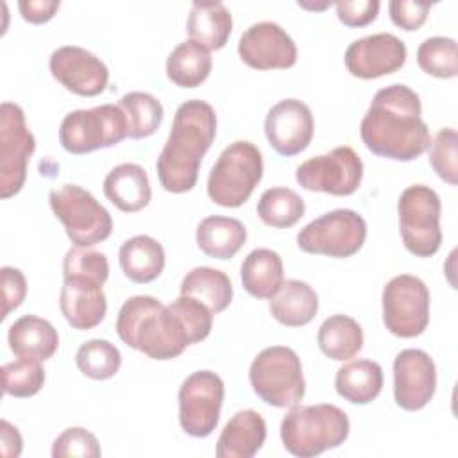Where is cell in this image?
<instances>
[{
	"label": "cell",
	"mask_w": 458,
	"mask_h": 458,
	"mask_svg": "<svg viewBox=\"0 0 458 458\" xmlns=\"http://www.w3.org/2000/svg\"><path fill=\"white\" fill-rule=\"evenodd\" d=\"M360 136L379 157L413 161L422 156L429 148L431 134L422 120L419 95L406 84L381 88L360 123Z\"/></svg>",
	"instance_id": "6da1fadb"
},
{
	"label": "cell",
	"mask_w": 458,
	"mask_h": 458,
	"mask_svg": "<svg viewBox=\"0 0 458 458\" xmlns=\"http://www.w3.org/2000/svg\"><path fill=\"white\" fill-rule=\"evenodd\" d=\"M216 134L215 109L199 98L182 102L172 122L166 143L157 157L159 184L170 193L193 190L204 154Z\"/></svg>",
	"instance_id": "7a4b0ae2"
},
{
	"label": "cell",
	"mask_w": 458,
	"mask_h": 458,
	"mask_svg": "<svg viewBox=\"0 0 458 458\" xmlns=\"http://www.w3.org/2000/svg\"><path fill=\"white\" fill-rule=\"evenodd\" d=\"M116 333L123 344L152 360L177 358L190 345L179 318L152 295H134L122 304Z\"/></svg>",
	"instance_id": "3957f363"
},
{
	"label": "cell",
	"mask_w": 458,
	"mask_h": 458,
	"mask_svg": "<svg viewBox=\"0 0 458 458\" xmlns=\"http://www.w3.org/2000/svg\"><path fill=\"white\" fill-rule=\"evenodd\" d=\"M349 429L347 413L335 404H295L281 420V440L290 454L311 458L342 445Z\"/></svg>",
	"instance_id": "277c9868"
},
{
	"label": "cell",
	"mask_w": 458,
	"mask_h": 458,
	"mask_svg": "<svg viewBox=\"0 0 458 458\" xmlns=\"http://www.w3.org/2000/svg\"><path fill=\"white\" fill-rule=\"evenodd\" d=\"M263 177V156L259 148L238 140L222 150L208 177L209 199L224 208H240L249 200Z\"/></svg>",
	"instance_id": "5b68a950"
},
{
	"label": "cell",
	"mask_w": 458,
	"mask_h": 458,
	"mask_svg": "<svg viewBox=\"0 0 458 458\" xmlns=\"http://www.w3.org/2000/svg\"><path fill=\"white\" fill-rule=\"evenodd\" d=\"M249 379L254 394L276 408L299 404L306 392L301 358L284 345L263 349L250 363Z\"/></svg>",
	"instance_id": "8992f818"
},
{
	"label": "cell",
	"mask_w": 458,
	"mask_h": 458,
	"mask_svg": "<svg viewBox=\"0 0 458 458\" xmlns=\"http://www.w3.org/2000/svg\"><path fill=\"white\" fill-rule=\"evenodd\" d=\"M48 202L77 247H93L109 238L113 218L88 190L77 184H63L48 193Z\"/></svg>",
	"instance_id": "52a82bcc"
},
{
	"label": "cell",
	"mask_w": 458,
	"mask_h": 458,
	"mask_svg": "<svg viewBox=\"0 0 458 458\" xmlns=\"http://www.w3.org/2000/svg\"><path fill=\"white\" fill-rule=\"evenodd\" d=\"M442 204L438 193L426 184L408 186L397 200L399 231L404 247L417 258H429L442 243Z\"/></svg>",
	"instance_id": "ba28073f"
},
{
	"label": "cell",
	"mask_w": 458,
	"mask_h": 458,
	"mask_svg": "<svg viewBox=\"0 0 458 458\" xmlns=\"http://www.w3.org/2000/svg\"><path fill=\"white\" fill-rule=\"evenodd\" d=\"M123 138H127V120L114 104L72 111L59 127V143L75 156L118 145Z\"/></svg>",
	"instance_id": "9c48e42d"
},
{
	"label": "cell",
	"mask_w": 458,
	"mask_h": 458,
	"mask_svg": "<svg viewBox=\"0 0 458 458\" xmlns=\"http://www.w3.org/2000/svg\"><path fill=\"white\" fill-rule=\"evenodd\" d=\"M367 222L352 209H333L306 224L297 234V245L308 254L351 258L365 243Z\"/></svg>",
	"instance_id": "30bf717a"
},
{
	"label": "cell",
	"mask_w": 458,
	"mask_h": 458,
	"mask_svg": "<svg viewBox=\"0 0 458 458\" xmlns=\"http://www.w3.org/2000/svg\"><path fill=\"white\" fill-rule=\"evenodd\" d=\"M383 324L399 338H413L429 324V290L411 274L392 277L383 288Z\"/></svg>",
	"instance_id": "8fae6325"
},
{
	"label": "cell",
	"mask_w": 458,
	"mask_h": 458,
	"mask_svg": "<svg viewBox=\"0 0 458 458\" xmlns=\"http://www.w3.org/2000/svg\"><path fill=\"white\" fill-rule=\"evenodd\" d=\"M36 150V140L27 129L25 113L14 102L0 106V195H16L27 177V165Z\"/></svg>",
	"instance_id": "7c38bea8"
},
{
	"label": "cell",
	"mask_w": 458,
	"mask_h": 458,
	"mask_svg": "<svg viewBox=\"0 0 458 458\" xmlns=\"http://www.w3.org/2000/svg\"><path fill=\"white\" fill-rule=\"evenodd\" d=\"M295 179L308 191L336 197L352 195L363 179V163L354 148L342 145L327 154L315 156L297 166Z\"/></svg>",
	"instance_id": "4fadbf2b"
},
{
	"label": "cell",
	"mask_w": 458,
	"mask_h": 458,
	"mask_svg": "<svg viewBox=\"0 0 458 458\" xmlns=\"http://www.w3.org/2000/svg\"><path fill=\"white\" fill-rule=\"evenodd\" d=\"M177 399L184 433L195 438L209 437L220 420L224 381L211 370H197L182 381Z\"/></svg>",
	"instance_id": "5bb4252c"
},
{
	"label": "cell",
	"mask_w": 458,
	"mask_h": 458,
	"mask_svg": "<svg viewBox=\"0 0 458 458\" xmlns=\"http://www.w3.org/2000/svg\"><path fill=\"white\" fill-rule=\"evenodd\" d=\"M48 68L59 84L81 97L100 95L109 81V70L100 57L75 45L55 48L50 54Z\"/></svg>",
	"instance_id": "9a60e30c"
},
{
	"label": "cell",
	"mask_w": 458,
	"mask_h": 458,
	"mask_svg": "<svg viewBox=\"0 0 458 458\" xmlns=\"http://www.w3.org/2000/svg\"><path fill=\"white\" fill-rule=\"evenodd\" d=\"M437 367L422 349H404L394 360V399L406 411L422 410L435 395Z\"/></svg>",
	"instance_id": "2e32d148"
},
{
	"label": "cell",
	"mask_w": 458,
	"mask_h": 458,
	"mask_svg": "<svg viewBox=\"0 0 458 458\" xmlns=\"http://www.w3.org/2000/svg\"><path fill=\"white\" fill-rule=\"evenodd\" d=\"M242 61L254 70H286L297 63V47L274 21L250 25L238 41Z\"/></svg>",
	"instance_id": "e0dca14e"
},
{
	"label": "cell",
	"mask_w": 458,
	"mask_h": 458,
	"mask_svg": "<svg viewBox=\"0 0 458 458\" xmlns=\"http://www.w3.org/2000/svg\"><path fill=\"white\" fill-rule=\"evenodd\" d=\"M406 45L397 36L379 32L352 41L344 55L345 68L358 79H377L390 75L406 63Z\"/></svg>",
	"instance_id": "ac0fdd59"
},
{
	"label": "cell",
	"mask_w": 458,
	"mask_h": 458,
	"mask_svg": "<svg viewBox=\"0 0 458 458\" xmlns=\"http://www.w3.org/2000/svg\"><path fill=\"white\" fill-rule=\"evenodd\" d=\"M311 109L299 98H284L270 107L265 118V134L270 147L284 157L308 148L313 138Z\"/></svg>",
	"instance_id": "d6986e66"
},
{
	"label": "cell",
	"mask_w": 458,
	"mask_h": 458,
	"mask_svg": "<svg viewBox=\"0 0 458 458\" xmlns=\"http://www.w3.org/2000/svg\"><path fill=\"white\" fill-rule=\"evenodd\" d=\"M59 308L66 322L79 331L97 327L107 311V299L102 283L86 277H64Z\"/></svg>",
	"instance_id": "ffe728a7"
},
{
	"label": "cell",
	"mask_w": 458,
	"mask_h": 458,
	"mask_svg": "<svg viewBox=\"0 0 458 458\" xmlns=\"http://www.w3.org/2000/svg\"><path fill=\"white\" fill-rule=\"evenodd\" d=\"M267 438V422L256 410L234 413L224 426L215 454L218 458H252Z\"/></svg>",
	"instance_id": "44dd1931"
},
{
	"label": "cell",
	"mask_w": 458,
	"mask_h": 458,
	"mask_svg": "<svg viewBox=\"0 0 458 458\" xmlns=\"http://www.w3.org/2000/svg\"><path fill=\"white\" fill-rule=\"evenodd\" d=\"M7 342L14 356L45 361L57 351L59 335L47 318L23 315L11 324Z\"/></svg>",
	"instance_id": "7402d4cb"
},
{
	"label": "cell",
	"mask_w": 458,
	"mask_h": 458,
	"mask_svg": "<svg viewBox=\"0 0 458 458\" xmlns=\"http://www.w3.org/2000/svg\"><path fill=\"white\" fill-rule=\"evenodd\" d=\"M104 195L123 213H136L148 206L152 190L143 166L122 163L104 179Z\"/></svg>",
	"instance_id": "603a6c76"
},
{
	"label": "cell",
	"mask_w": 458,
	"mask_h": 458,
	"mask_svg": "<svg viewBox=\"0 0 458 458\" xmlns=\"http://www.w3.org/2000/svg\"><path fill=\"white\" fill-rule=\"evenodd\" d=\"M272 317L286 327H302L310 324L318 311L317 292L304 281H283L279 290L270 297Z\"/></svg>",
	"instance_id": "cb8c5ba5"
},
{
	"label": "cell",
	"mask_w": 458,
	"mask_h": 458,
	"mask_svg": "<svg viewBox=\"0 0 458 458\" xmlns=\"http://www.w3.org/2000/svg\"><path fill=\"white\" fill-rule=\"evenodd\" d=\"M186 30L191 41L200 43L208 50H220L225 47L233 30L231 11L216 0H197L191 4Z\"/></svg>",
	"instance_id": "d4e9b609"
},
{
	"label": "cell",
	"mask_w": 458,
	"mask_h": 458,
	"mask_svg": "<svg viewBox=\"0 0 458 458\" xmlns=\"http://www.w3.org/2000/svg\"><path fill=\"white\" fill-rule=\"evenodd\" d=\"M118 261L123 276L132 283H152L165 268V249L156 238L138 234L122 243Z\"/></svg>",
	"instance_id": "484cf974"
},
{
	"label": "cell",
	"mask_w": 458,
	"mask_h": 458,
	"mask_svg": "<svg viewBox=\"0 0 458 458\" xmlns=\"http://www.w3.org/2000/svg\"><path fill=\"white\" fill-rule=\"evenodd\" d=\"M195 240L206 256L231 259L245 245L247 229L238 218L211 215L197 225Z\"/></svg>",
	"instance_id": "4316f807"
},
{
	"label": "cell",
	"mask_w": 458,
	"mask_h": 458,
	"mask_svg": "<svg viewBox=\"0 0 458 458\" xmlns=\"http://www.w3.org/2000/svg\"><path fill=\"white\" fill-rule=\"evenodd\" d=\"M335 388L352 404L372 403L383 388V369L372 360H354L338 369Z\"/></svg>",
	"instance_id": "83f0119b"
},
{
	"label": "cell",
	"mask_w": 458,
	"mask_h": 458,
	"mask_svg": "<svg viewBox=\"0 0 458 458\" xmlns=\"http://www.w3.org/2000/svg\"><path fill=\"white\" fill-rule=\"evenodd\" d=\"M242 284L256 299H270L283 284V259L272 249L250 250L240 268Z\"/></svg>",
	"instance_id": "f1b7e54d"
},
{
	"label": "cell",
	"mask_w": 458,
	"mask_h": 458,
	"mask_svg": "<svg viewBox=\"0 0 458 458\" xmlns=\"http://www.w3.org/2000/svg\"><path fill=\"white\" fill-rule=\"evenodd\" d=\"M181 295L195 297L204 302L213 315L224 311L233 301V283L218 268L195 267L181 281Z\"/></svg>",
	"instance_id": "f546056e"
},
{
	"label": "cell",
	"mask_w": 458,
	"mask_h": 458,
	"mask_svg": "<svg viewBox=\"0 0 458 458\" xmlns=\"http://www.w3.org/2000/svg\"><path fill=\"white\" fill-rule=\"evenodd\" d=\"M213 68L211 54L197 41L179 43L166 59V77L181 88L200 86Z\"/></svg>",
	"instance_id": "4dcf8cb0"
},
{
	"label": "cell",
	"mask_w": 458,
	"mask_h": 458,
	"mask_svg": "<svg viewBox=\"0 0 458 458\" xmlns=\"http://www.w3.org/2000/svg\"><path fill=\"white\" fill-rule=\"evenodd\" d=\"M317 342L327 358L345 361L361 351L363 329L349 315H331L320 324Z\"/></svg>",
	"instance_id": "1f68e13d"
},
{
	"label": "cell",
	"mask_w": 458,
	"mask_h": 458,
	"mask_svg": "<svg viewBox=\"0 0 458 458\" xmlns=\"http://www.w3.org/2000/svg\"><path fill=\"white\" fill-rule=\"evenodd\" d=\"M256 211L265 225L288 229L304 216L306 204L297 191L284 186H276L261 193Z\"/></svg>",
	"instance_id": "d6a6232c"
},
{
	"label": "cell",
	"mask_w": 458,
	"mask_h": 458,
	"mask_svg": "<svg viewBox=\"0 0 458 458\" xmlns=\"http://www.w3.org/2000/svg\"><path fill=\"white\" fill-rule=\"evenodd\" d=\"M127 120V138L141 140L152 136L163 122L161 102L145 91H131L120 98L118 104Z\"/></svg>",
	"instance_id": "836d02e7"
},
{
	"label": "cell",
	"mask_w": 458,
	"mask_h": 458,
	"mask_svg": "<svg viewBox=\"0 0 458 458\" xmlns=\"http://www.w3.org/2000/svg\"><path fill=\"white\" fill-rule=\"evenodd\" d=\"M75 363L86 377L104 381L116 376L122 365V354L109 340L93 338L77 349Z\"/></svg>",
	"instance_id": "e575fe53"
},
{
	"label": "cell",
	"mask_w": 458,
	"mask_h": 458,
	"mask_svg": "<svg viewBox=\"0 0 458 458\" xmlns=\"http://www.w3.org/2000/svg\"><path fill=\"white\" fill-rule=\"evenodd\" d=\"M417 63L428 75L453 79L458 75L456 41L453 38L433 36L424 39L417 48Z\"/></svg>",
	"instance_id": "d590c367"
},
{
	"label": "cell",
	"mask_w": 458,
	"mask_h": 458,
	"mask_svg": "<svg viewBox=\"0 0 458 458\" xmlns=\"http://www.w3.org/2000/svg\"><path fill=\"white\" fill-rule=\"evenodd\" d=\"M2 390L5 395L18 399L36 395L45 383V370L41 361L18 358L2 367Z\"/></svg>",
	"instance_id": "8d00e7d4"
},
{
	"label": "cell",
	"mask_w": 458,
	"mask_h": 458,
	"mask_svg": "<svg viewBox=\"0 0 458 458\" xmlns=\"http://www.w3.org/2000/svg\"><path fill=\"white\" fill-rule=\"evenodd\" d=\"M168 308L182 324L190 345L199 344L209 336L213 327V313L204 302L190 295H179L172 304H168Z\"/></svg>",
	"instance_id": "74e56055"
},
{
	"label": "cell",
	"mask_w": 458,
	"mask_h": 458,
	"mask_svg": "<svg viewBox=\"0 0 458 458\" xmlns=\"http://www.w3.org/2000/svg\"><path fill=\"white\" fill-rule=\"evenodd\" d=\"M63 277H86L104 284L109 277L107 258L91 247L75 245L64 254Z\"/></svg>",
	"instance_id": "f35d334b"
},
{
	"label": "cell",
	"mask_w": 458,
	"mask_h": 458,
	"mask_svg": "<svg viewBox=\"0 0 458 458\" xmlns=\"http://www.w3.org/2000/svg\"><path fill=\"white\" fill-rule=\"evenodd\" d=\"M429 163L435 174L454 186L458 182V157H456V131L451 127L440 129L429 143Z\"/></svg>",
	"instance_id": "ab89813d"
},
{
	"label": "cell",
	"mask_w": 458,
	"mask_h": 458,
	"mask_svg": "<svg viewBox=\"0 0 458 458\" xmlns=\"http://www.w3.org/2000/svg\"><path fill=\"white\" fill-rule=\"evenodd\" d=\"M102 454L97 437L86 428H66L52 445L54 458H98Z\"/></svg>",
	"instance_id": "60d3db41"
},
{
	"label": "cell",
	"mask_w": 458,
	"mask_h": 458,
	"mask_svg": "<svg viewBox=\"0 0 458 458\" xmlns=\"http://www.w3.org/2000/svg\"><path fill=\"white\" fill-rule=\"evenodd\" d=\"M431 4L428 2H413V0H392L388 4V13L392 21L403 30H417L424 25L429 14Z\"/></svg>",
	"instance_id": "b9f144b4"
},
{
	"label": "cell",
	"mask_w": 458,
	"mask_h": 458,
	"mask_svg": "<svg viewBox=\"0 0 458 458\" xmlns=\"http://www.w3.org/2000/svg\"><path fill=\"white\" fill-rule=\"evenodd\" d=\"M335 5L338 20L347 27H365L372 23L379 13L377 0H340Z\"/></svg>",
	"instance_id": "7bdbcfd3"
},
{
	"label": "cell",
	"mask_w": 458,
	"mask_h": 458,
	"mask_svg": "<svg viewBox=\"0 0 458 458\" xmlns=\"http://www.w3.org/2000/svg\"><path fill=\"white\" fill-rule=\"evenodd\" d=\"M0 272H2L0 276H2V301H4L2 318H7V315L23 302L27 295V281L20 268L2 267Z\"/></svg>",
	"instance_id": "ee69618b"
},
{
	"label": "cell",
	"mask_w": 458,
	"mask_h": 458,
	"mask_svg": "<svg viewBox=\"0 0 458 458\" xmlns=\"http://www.w3.org/2000/svg\"><path fill=\"white\" fill-rule=\"evenodd\" d=\"M61 4L55 0H20L18 9L21 18L29 23H47L59 11Z\"/></svg>",
	"instance_id": "f6af8a7d"
},
{
	"label": "cell",
	"mask_w": 458,
	"mask_h": 458,
	"mask_svg": "<svg viewBox=\"0 0 458 458\" xmlns=\"http://www.w3.org/2000/svg\"><path fill=\"white\" fill-rule=\"evenodd\" d=\"M0 444H2V454L7 458H16L21 454L23 440L16 426H13L9 420H0Z\"/></svg>",
	"instance_id": "bcb514c9"
}]
</instances>
